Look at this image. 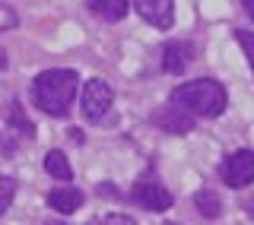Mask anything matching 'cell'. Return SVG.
Listing matches in <instances>:
<instances>
[{
  "label": "cell",
  "instance_id": "cell-11",
  "mask_svg": "<svg viewBox=\"0 0 254 225\" xmlns=\"http://www.w3.org/2000/svg\"><path fill=\"white\" fill-rule=\"evenodd\" d=\"M45 171L51 174V178H58V181H73V168H70V162H67V156H64L61 149H51L45 156Z\"/></svg>",
  "mask_w": 254,
  "mask_h": 225
},
{
  "label": "cell",
  "instance_id": "cell-14",
  "mask_svg": "<svg viewBox=\"0 0 254 225\" xmlns=\"http://www.w3.org/2000/svg\"><path fill=\"white\" fill-rule=\"evenodd\" d=\"M13 197H16V181L10 178V174H0V216L10 210Z\"/></svg>",
  "mask_w": 254,
  "mask_h": 225
},
{
  "label": "cell",
  "instance_id": "cell-16",
  "mask_svg": "<svg viewBox=\"0 0 254 225\" xmlns=\"http://www.w3.org/2000/svg\"><path fill=\"white\" fill-rule=\"evenodd\" d=\"M86 225H137V222L121 216V213H108V216H99V219H89Z\"/></svg>",
  "mask_w": 254,
  "mask_h": 225
},
{
  "label": "cell",
  "instance_id": "cell-12",
  "mask_svg": "<svg viewBox=\"0 0 254 225\" xmlns=\"http://www.w3.org/2000/svg\"><path fill=\"white\" fill-rule=\"evenodd\" d=\"M89 10L108 22H118L127 16V0H89Z\"/></svg>",
  "mask_w": 254,
  "mask_h": 225
},
{
  "label": "cell",
  "instance_id": "cell-10",
  "mask_svg": "<svg viewBox=\"0 0 254 225\" xmlns=\"http://www.w3.org/2000/svg\"><path fill=\"white\" fill-rule=\"evenodd\" d=\"M83 190H76V187H58V190H51L48 194V206L51 210H58L64 216H70V213H76L79 206H83Z\"/></svg>",
  "mask_w": 254,
  "mask_h": 225
},
{
  "label": "cell",
  "instance_id": "cell-2",
  "mask_svg": "<svg viewBox=\"0 0 254 225\" xmlns=\"http://www.w3.org/2000/svg\"><path fill=\"white\" fill-rule=\"evenodd\" d=\"M172 105L185 108L194 117H219L229 105L226 86L216 79H190L172 92Z\"/></svg>",
  "mask_w": 254,
  "mask_h": 225
},
{
  "label": "cell",
  "instance_id": "cell-19",
  "mask_svg": "<svg viewBox=\"0 0 254 225\" xmlns=\"http://www.w3.org/2000/svg\"><path fill=\"white\" fill-rule=\"evenodd\" d=\"M242 6H245V13H248L251 19H254V0H242Z\"/></svg>",
  "mask_w": 254,
  "mask_h": 225
},
{
  "label": "cell",
  "instance_id": "cell-20",
  "mask_svg": "<svg viewBox=\"0 0 254 225\" xmlns=\"http://www.w3.org/2000/svg\"><path fill=\"white\" fill-rule=\"evenodd\" d=\"M245 210H248V216H251V219H254V197L248 200V203H245Z\"/></svg>",
  "mask_w": 254,
  "mask_h": 225
},
{
  "label": "cell",
  "instance_id": "cell-3",
  "mask_svg": "<svg viewBox=\"0 0 254 225\" xmlns=\"http://www.w3.org/2000/svg\"><path fill=\"white\" fill-rule=\"evenodd\" d=\"M32 140H35V124L26 117V108L13 99L6 105V117H3V127H0V152L3 156H16V149Z\"/></svg>",
  "mask_w": 254,
  "mask_h": 225
},
{
  "label": "cell",
  "instance_id": "cell-7",
  "mask_svg": "<svg viewBox=\"0 0 254 225\" xmlns=\"http://www.w3.org/2000/svg\"><path fill=\"white\" fill-rule=\"evenodd\" d=\"M153 124L159 127V130H165V133H190L194 130V124H197V117L194 114H188L185 108H178V105H165L162 111H159V114L153 117Z\"/></svg>",
  "mask_w": 254,
  "mask_h": 225
},
{
  "label": "cell",
  "instance_id": "cell-4",
  "mask_svg": "<svg viewBox=\"0 0 254 225\" xmlns=\"http://www.w3.org/2000/svg\"><path fill=\"white\" fill-rule=\"evenodd\" d=\"M111 102H115V92H111V86L105 83V79H86L83 86V117L89 120V124H102V117L108 114Z\"/></svg>",
  "mask_w": 254,
  "mask_h": 225
},
{
  "label": "cell",
  "instance_id": "cell-1",
  "mask_svg": "<svg viewBox=\"0 0 254 225\" xmlns=\"http://www.w3.org/2000/svg\"><path fill=\"white\" fill-rule=\"evenodd\" d=\"M76 83H79L76 70H45L32 83V102L51 117H67L76 95Z\"/></svg>",
  "mask_w": 254,
  "mask_h": 225
},
{
  "label": "cell",
  "instance_id": "cell-18",
  "mask_svg": "<svg viewBox=\"0 0 254 225\" xmlns=\"http://www.w3.org/2000/svg\"><path fill=\"white\" fill-rule=\"evenodd\" d=\"M70 133V140H73V143H83V130H76V127H73V130H67Z\"/></svg>",
  "mask_w": 254,
  "mask_h": 225
},
{
  "label": "cell",
  "instance_id": "cell-13",
  "mask_svg": "<svg viewBox=\"0 0 254 225\" xmlns=\"http://www.w3.org/2000/svg\"><path fill=\"white\" fill-rule=\"evenodd\" d=\"M194 206H197V213H200V216H206V219H216V216L222 213V200L213 194V190H197Z\"/></svg>",
  "mask_w": 254,
  "mask_h": 225
},
{
  "label": "cell",
  "instance_id": "cell-6",
  "mask_svg": "<svg viewBox=\"0 0 254 225\" xmlns=\"http://www.w3.org/2000/svg\"><path fill=\"white\" fill-rule=\"evenodd\" d=\"M130 200H133L137 206H143V210H149V213H165V210H172V194L165 190L162 181H159V178H149V174L133 184Z\"/></svg>",
  "mask_w": 254,
  "mask_h": 225
},
{
  "label": "cell",
  "instance_id": "cell-9",
  "mask_svg": "<svg viewBox=\"0 0 254 225\" xmlns=\"http://www.w3.org/2000/svg\"><path fill=\"white\" fill-rule=\"evenodd\" d=\"M194 45L190 42H169L162 48V70L165 73H172V76H178V73H185V70L190 67V60H194Z\"/></svg>",
  "mask_w": 254,
  "mask_h": 225
},
{
  "label": "cell",
  "instance_id": "cell-15",
  "mask_svg": "<svg viewBox=\"0 0 254 225\" xmlns=\"http://www.w3.org/2000/svg\"><path fill=\"white\" fill-rule=\"evenodd\" d=\"M235 38H238V45H242L245 57H248V63H251V70H254V32H248V29H235Z\"/></svg>",
  "mask_w": 254,
  "mask_h": 225
},
{
  "label": "cell",
  "instance_id": "cell-17",
  "mask_svg": "<svg viewBox=\"0 0 254 225\" xmlns=\"http://www.w3.org/2000/svg\"><path fill=\"white\" fill-rule=\"evenodd\" d=\"M13 26H16V13L10 10V6L0 3V32H3V29H13Z\"/></svg>",
  "mask_w": 254,
  "mask_h": 225
},
{
  "label": "cell",
  "instance_id": "cell-5",
  "mask_svg": "<svg viewBox=\"0 0 254 225\" xmlns=\"http://www.w3.org/2000/svg\"><path fill=\"white\" fill-rule=\"evenodd\" d=\"M219 178L232 190L248 187V184L254 181V152L251 149H238V152H232V156H226L222 165H219Z\"/></svg>",
  "mask_w": 254,
  "mask_h": 225
},
{
  "label": "cell",
  "instance_id": "cell-8",
  "mask_svg": "<svg viewBox=\"0 0 254 225\" xmlns=\"http://www.w3.org/2000/svg\"><path fill=\"white\" fill-rule=\"evenodd\" d=\"M133 6H137V13L149 22V26H156V29H162V32L172 29V22H175L172 0H133Z\"/></svg>",
  "mask_w": 254,
  "mask_h": 225
},
{
  "label": "cell",
  "instance_id": "cell-22",
  "mask_svg": "<svg viewBox=\"0 0 254 225\" xmlns=\"http://www.w3.org/2000/svg\"><path fill=\"white\" fill-rule=\"evenodd\" d=\"M48 225H61V222H48Z\"/></svg>",
  "mask_w": 254,
  "mask_h": 225
},
{
  "label": "cell",
  "instance_id": "cell-21",
  "mask_svg": "<svg viewBox=\"0 0 254 225\" xmlns=\"http://www.w3.org/2000/svg\"><path fill=\"white\" fill-rule=\"evenodd\" d=\"M3 67H6V54L0 51V70H3Z\"/></svg>",
  "mask_w": 254,
  "mask_h": 225
}]
</instances>
